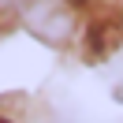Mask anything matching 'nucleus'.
<instances>
[{"label":"nucleus","instance_id":"1","mask_svg":"<svg viewBox=\"0 0 123 123\" xmlns=\"http://www.w3.org/2000/svg\"><path fill=\"white\" fill-rule=\"evenodd\" d=\"M19 19L45 45H71L75 34H78V15L67 0H26Z\"/></svg>","mask_w":123,"mask_h":123},{"label":"nucleus","instance_id":"3","mask_svg":"<svg viewBox=\"0 0 123 123\" xmlns=\"http://www.w3.org/2000/svg\"><path fill=\"white\" fill-rule=\"evenodd\" d=\"M0 123H11V119H8V116H4V112H0Z\"/></svg>","mask_w":123,"mask_h":123},{"label":"nucleus","instance_id":"2","mask_svg":"<svg viewBox=\"0 0 123 123\" xmlns=\"http://www.w3.org/2000/svg\"><path fill=\"white\" fill-rule=\"evenodd\" d=\"M23 8H26V0H0V19L4 15H19Z\"/></svg>","mask_w":123,"mask_h":123}]
</instances>
